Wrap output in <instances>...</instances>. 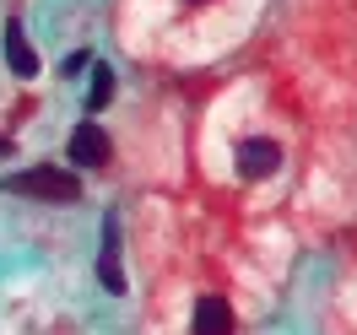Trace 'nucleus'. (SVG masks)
Here are the masks:
<instances>
[{"label": "nucleus", "mask_w": 357, "mask_h": 335, "mask_svg": "<svg viewBox=\"0 0 357 335\" xmlns=\"http://www.w3.org/2000/svg\"><path fill=\"white\" fill-rule=\"evenodd\" d=\"M233 162H238V173H244V179H266V173L282 168V146L266 141V135H249V141H238Z\"/></svg>", "instance_id": "2"}, {"label": "nucleus", "mask_w": 357, "mask_h": 335, "mask_svg": "<svg viewBox=\"0 0 357 335\" xmlns=\"http://www.w3.org/2000/svg\"><path fill=\"white\" fill-rule=\"evenodd\" d=\"M11 189L38 195V201H76V195H82L76 173H60V168H33V173H22V179H11Z\"/></svg>", "instance_id": "1"}, {"label": "nucleus", "mask_w": 357, "mask_h": 335, "mask_svg": "<svg viewBox=\"0 0 357 335\" xmlns=\"http://www.w3.org/2000/svg\"><path fill=\"white\" fill-rule=\"evenodd\" d=\"M190 325H195V335H233V309H227L222 297H201Z\"/></svg>", "instance_id": "4"}, {"label": "nucleus", "mask_w": 357, "mask_h": 335, "mask_svg": "<svg viewBox=\"0 0 357 335\" xmlns=\"http://www.w3.org/2000/svg\"><path fill=\"white\" fill-rule=\"evenodd\" d=\"M114 87H119V81H114V70H109V65H98V70H92V92H87V109L98 114V109H103V103L114 98Z\"/></svg>", "instance_id": "7"}, {"label": "nucleus", "mask_w": 357, "mask_h": 335, "mask_svg": "<svg viewBox=\"0 0 357 335\" xmlns=\"http://www.w3.org/2000/svg\"><path fill=\"white\" fill-rule=\"evenodd\" d=\"M70 162H76V168H103V162H109V130L82 125V130L70 135Z\"/></svg>", "instance_id": "3"}, {"label": "nucleus", "mask_w": 357, "mask_h": 335, "mask_svg": "<svg viewBox=\"0 0 357 335\" xmlns=\"http://www.w3.org/2000/svg\"><path fill=\"white\" fill-rule=\"evenodd\" d=\"M6 60H11V70H17V76H33V70H38V54H33V44H27L22 22L6 27Z\"/></svg>", "instance_id": "5"}, {"label": "nucleus", "mask_w": 357, "mask_h": 335, "mask_svg": "<svg viewBox=\"0 0 357 335\" xmlns=\"http://www.w3.org/2000/svg\"><path fill=\"white\" fill-rule=\"evenodd\" d=\"M184 6H201V0H184Z\"/></svg>", "instance_id": "8"}, {"label": "nucleus", "mask_w": 357, "mask_h": 335, "mask_svg": "<svg viewBox=\"0 0 357 335\" xmlns=\"http://www.w3.org/2000/svg\"><path fill=\"white\" fill-rule=\"evenodd\" d=\"M98 276H103V287H109V292H125V276H119V238H114V227L103 233V260H98Z\"/></svg>", "instance_id": "6"}]
</instances>
